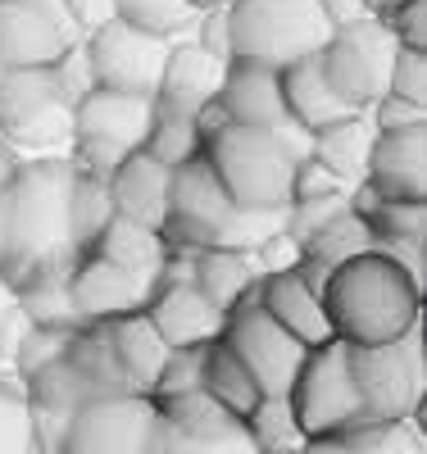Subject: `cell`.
I'll use <instances>...</instances> for the list:
<instances>
[{"instance_id":"obj_15","label":"cell","mask_w":427,"mask_h":454,"mask_svg":"<svg viewBox=\"0 0 427 454\" xmlns=\"http://www.w3.org/2000/svg\"><path fill=\"white\" fill-rule=\"evenodd\" d=\"M255 295H259V309L273 318V323H282L304 350H314V346H323V340H332V323H328V309H323V291L309 282L300 269L259 278Z\"/></svg>"},{"instance_id":"obj_44","label":"cell","mask_w":427,"mask_h":454,"mask_svg":"<svg viewBox=\"0 0 427 454\" xmlns=\"http://www.w3.org/2000/svg\"><path fill=\"white\" fill-rule=\"evenodd\" d=\"M364 5H368V14H373V19H382L386 10H396L400 0H364Z\"/></svg>"},{"instance_id":"obj_12","label":"cell","mask_w":427,"mask_h":454,"mask_svg":"<svg viewBox=\"0 0 427 454\" xmlns=\"http://www.w3.org/2000/svg\"><path fill=\"white\" fill-rule=\"evenodd\" d=\"M237 214V200L227 196V186L218 182V173L210 168L205 150L196 160H186L182 168H173V192H169V227L164 237L169 246H214L223 237V227Z\"/></svg>"},{"instance_id":"obj_21","label":"cell","mask_w":427,"mask_h":454,"mask_svg":"<svg viewBox=\"0 0 427 454\" xmlns=\"http://www.w3.org/2000/svg\"><path fill=\"white\" fill-rule=\"evenodd\" d=\"M109 346H114V359H119L123 368V382L132 395H150L154 382H160V372L169 364V340L160 336V327H154L146 318V309L137 314H123V318H109Z\"/></svg>"},{"instance_id":"obj_17","label":"cell","mask_w":427,"mask_h":454,"mask_svg":"<svg viewBox=\"0 0 427 454\" xmlns=\"http://www.w3.org/2000/svg\"><path fill=\"white\" fill-rule=\"evenodd\" d=\"M146 318L160 327V336L173 350L178 346H214L227 323V314L218 305H210L191 282H160L146 305Z\"/></svg>"},{"instance_id":"obj_3","label":"cell","mask_w":427,"mask_h":454,"mask_svg":"<svg viewBox=\"0 0 427 454\" xmlns=\"http://www.w3.org/2000/svg\"><path fill=\"white\" fill-rule=\"evenodd\" d=\"M205 160L227 186L237 209H287L291 182H296V155L278 141L273 128H246L223 123L205 137Z\"/></svg>"},{"instance_id":"obj_10","label":"cell","mask_w":427,"mask_h":454,"mask_svg":"<svg viewBox=\"0 0 427 454\" xmlns=\"http://www.w3.org/2000/svg\"><path fill=\"white\" fill-rule=\"evenodd\" d=\"M218 340L250 368V377L259 382L264 395H287L291 382H296V372H300V364H304V355H309L282 323H273L259 309L255 291L241 300L237 309H227V323H223Z\"/></svg>"},{"instance_id":"obj_14","label":"cell","mask_w":427,"mask_h":454,"mask_svg":"<svg viewBox=\"0 0 427 454\" xmlns=\"http://www.w3.org/2000/svg\"><path fill=\"white\" fill-rule=\"evenodd\" d=\"M364 186L377 200H423L427 196V123L377 132L368 150Z\"/></svg>"},{"instance_id":"obj_6","label":"cell","mask_w":427,"mask_h":454,"mask_svg":"<svg viewBox=\"0 0 427 454\" xmlns=\"http://www.w3.org/2000/svg\"><path fill=\"white\" fill-rule=\"evenodd\" d=\"M351 372L364 419L405 423L418 419L427 372H423V323L382 346H351Z\"/></svg>"},{"instance_id":"obj_13","label":"cell","mask_w":427,"mask_h":454,"mask_svg":"<svg viewBox=\"0 0 427 454\" xmlns=\"http://www.w3.org/2000/svg\"><path fill=\"white\" fill-rule=\"evenodd\" d=\"M154 286H160V273H132L100 254H77L68 273V291L83 323H109V318L146 309Z\"/></svg>"},{"instance_id":"obj_40","label":"cell","mask_w":427,"mask_h":454,"mask_svg":"<svg viewBox=\"0 0 427 454\" xmlns=\"http://www.w3.org/2000/svg\"><path fill=\"white\" fill-rule=\"evenodd\" d=\"M382 23L391 27V36L400 46L427 51V0H400L396 10H386Z\"/></svg>"},{"instance_id":"obj_25","label":"cell","mask_w":427,"mask_h":454,"mask_svg":"<svg viewBox=\"0 0 427 454\" xmlns=\"http://www.w3.org/2000/svg\"><path fill=\"white\" fill-rule=\"evenodd\" d=\"M373 250V227L360 209H345L336 214L332 223H323L314 237H304L300 241V273L323 286V278L332 269H341L345 259H355V254H368Z\"/></svg>"},{"instance_id":"obj_39","label":"cell","mask_w":427,"mask_h":454,"mask_svg":"<svg viewBox=\"0 0 427 454\" xmlns=\"http://www.w3.org/2000/svg\"><path fill=\"white\" fill-rule=\"evenodd\" d=\"M386 96L409 100V105H427V51L396 46L391 78H386Z\"/></svg>"},{"instance_id":"obj_42","label":"cell","mask_w":427,"mask_h":454,"mask_svg":"<svg viewBox=\"0 0 427 454\" xmlns=\"http://www.w3.org/2000/svg\"><path fill=\"white\" fill-rule=\"evenodd\" d=\"M68 10H73L77 27L91 32V27H100V23L114 19V0H68Z\"/></svg>"},{"instance_id":"obj_2","label":"cell","mask_w":427,"mask_h":454,"mask_svg":"<svg viewBox=\"0 0 427 454\" xmlns=\"http://www.w3.org/2000/svg\"><path fill=\"white\" fill-rule=\"evenodd\" d=\"M319 291L332 336L345 346H382L418 327L423 318V286L382 250L345 259L323 278Z\"/></svg>"},{"instance_id":"obj_41","label":"cell","mask_w":427,"mask_h":454,"mask_svg":"<svg viewBox=\"0 0 427 454\" xmlns=\"http://www.w3.org/2000/svg\"><path fill=\"white\" fill-rule=\"evenodd\" d=\"M319 10H323V19L332 23V32H336V27H351V23H360V19H373L364 0H319Z\"/></svg>"},{"instance_id":"obj_30","label":"cell","mask_w":427,"mask_h":454,"mask_svg":"<svg viewBox=\"0 0 427 454\" xmlns=\"http://www.w3.org/2000/svg\"><path fill=\"white\" fill-rule=\"evenodd\" d=\"M68 273H73V263H59V269H46L23 282L19 309L28 314L32 327H64V332L83 327V314H77L73 291H68Z\"/></svg>"},{"instance_id":"obj_46","label":"cell","mask_w":427,"mask_h":454,"mask_svg":"<svg viewBox=\"0 0 427 454\" xmlns=\"http://www.w3.org/2000/svg\"><path fill=\"white\" fill-rule=\"evenodd\" d=\"M273 454H300V450H273Z\"/></svg>"},{"instance_id":"obj_5","label":"cell","mask_w":427,"mask_h":454,"mask_svg":"<svg viewBox=\"0 0 427 454\" xmlns=\"http://www.w3.org/2000/svg\"><path fill=\"white\" fill-rule=\"evenodd\" d=\"M73 164L109 177L128 155L146 145L150 123H154V96H132V91H109L91 87L83 100H73Z\"/></svg>"},{"instance_id":"obj_18","label":"cell","mask_w":427,"mask_h":454,"mask_svg":"<svg viewBox=\"0 0 427 454\" xmlns=\"http://www.w3.org/2000/svg\"><path fill=\"white\" fill-rule=\"evenodd\" d=\"M109 200H114V214L119 218H132V223H146V227H169V192H173V168H164L154 155L137 150L128 155L109 177Z\"/></svg>"},{"instance_id":"obj_37","label":"cell","mask_w":427,"mask_h":454,"mask_svg":"<svg viewBox=\"0 0 427 454\" xmlns=\"http://www.w3.org/2000/svg\"><path fill=\"white\" fill-rule=\"evenodd\" d=\"M205 350L210 346H178L169 350V364L160 372V382H154L150 400H178V395H191L205 387Z\"/></svg>"},{"instance_id":"obj_33","label":"cell","mask_w":427,"mask_h":454,"mask_svg":"<svg viewBox=\"0 0 427 454\" xmlns=\"http://www.w3.org/2000/svg\"><path fill=\"white\" fill-rule=\"evenodd\" d=\"M141 150H146V155H154L164 168H182L186 160H196L201 150H205V137H201L196 114L154 105V123H150V137H146Z\"/></svg>"},{"instance_id":"obj_22","label":"cell","mask_w":427,"mask_h":454,"mask_svg":"<svg viewBox=\"0 0 427 454\" xmlns=\"http://www.w3.org/2000/svg\"><path fill=\"white\" fill-rule=\"evenodd\" d=\"M319 55H323V51H319ZM319 55H309V59H296V64L278 68V73H282L287 119L300 123L304 132H323V128H332V123H341V119H355V109L332 91V82H328V73H323Z\"/></svg>"},{"instance_id":"obj_23","label":"cell","mask_w":427,"mask_h":454,"mask_svg":"<svg viewBox=\"0 0 427 454\" xmlns=\"http://www.w3.org/2000/svg\"><path fill=\"white\" fill-rule=\"evenodd\" d=\"M55 109H68L64 87L51 68H5L0 78V137H19L28 128H36Z\"/></svg>"},{"instance_id":"obj_19","label":"cell","mask_w":427,"mask_h":454,"mask_svg":"<svg viewBox=\"0 0 427 454\" xmlns=\"http://www.w3.org/2000/svg\"><path fill=\"white\" fill-rule=\"evenodd\" d=\"M223 73H227V59L210 55L205 46L191 42V36H178L173 51H169V64H164L160 91H154V105H169V109H182V114H201L205 105L218 100Z\"/></svg>"},{"instance_id":"obj_38","label":"cell","mask_w":427,"mask_h":454,"mask_svg":"<svg viewBox=\"0 0 427 454\" xmlns=\"http://www.w3.org/2000/svg\"><path fill=\"white\" fill-rule=\"evenodd\" d=\"M68 336H73V332H64V327H32V332L23 336V346L14 350V359H10V364H14V372L28 382L32 372H42L46 364L64 359V350H68Z\"/></svg>"},{"instance_id":"obj_36","label":"cell","mask_w":427,"mask_h":454,"mask_svg":"<svg viewBox=\"0 0 427 454\" xmlns=\"http://www.w3.org/2000/svg\"><path fill=\"white\" fill-rule=\"evenodd\" d=\"M0 454H42L32 432L28 395L14 377H0Z\"/></svg>"},{"instance_id":"obj_24","label":"cell","mask_w":427,"mask_h":454,"mask_svg":"<svg viewBox=\"0 0 427 454\" xmlns=\"http://www.w3.org/2000/svg\"><path fill=\"white\" fill-rule=\"evenodd\" d=\"M259 269L250 250H232V246H201L191 250V286H196L210 305H218L223 314L237 309L241 300L255 291Z\"/></svg>"},{"instance_id":"obj_45","label":"cell","mask_w":427,"mask_h":454,"mask_svg":"<svg viewBox=\"0 0 427 454\" xmlns=\"http://www.w3.org/2000/svg\"><path fill=\"white\" fill-rule=\"evenodd\" d=\"M186 5L196 10V14H205V10H223V5H232V0H186Z\"/></svg>"},{"instance_id":"obj_1","label":"cell","mask_w":427,"mask_h":454,"mask_svg":"<svg viewBox=\"0 0 427 454\" xmlns=\"http://www.w3.org/2000/svg\"><path fill=\"white\" fill-rule=\"evenodd\" d=\"M68 186L73 160H23L0 192V278L10 286L77 259L68 237Z\"/></svg>"},{"instance_id":"obj_43","label":"cell","mask_w":427,"mask_h":454,"mask_svg":"<svg viewBox=\"0 0 427 454\" xmlns=\"http://www.w3.org/2000/svg\"><path fill=\"white\" fill-rule=\"evenodd\" d=\"M19 168H23V155H19V150H14L5 137H0V192H5V186L14 182Z\"/></svg>"},{"instance_id":"obj_26","label":"cell","mask_w":427,"mask_h":454,"mask_svg":"<svg viewBox=\"0 0 427 454\" xmlns=\"http://www.w3.org/2000/svg\"><path fill=\"white\" fill-rule=\"evenodd\" d=\"M300 454H423L418 419L386 423V419H355L332 436H309Z\"/></svg>"},{"instance_id":"obj_47","label":"cell","mask_w":427,"mask_h":454,"mask_svg":"<svg viewBox=\"0 0 427 454\" xmlns=\"http://www.w3.org/2000/svg\"><path fill=\"white\" fill-rule=\"evenodd\" d=\"M0 78H5V64H0Z\"/></svg>"},{"instance_id":"obj_27","label":"cell","mask_w":427,"mask_h":454,"mask_svg":"<svg viewBox=\"0 0 427 454\" xmlns=\"http://www.w3.org/2000/svg\"><path fill=\"white\" fill-rule=\"evenodd\" d=\"M377 128L368 123V114H355V119H341L323 132H314V145H309V160H319L341 186H364L368 173V150H373Z\"/></svg>"},{"instance_id":"obj_28","label":"cell","mask_w":427,"mask_h":454,"mask_svg":"<svg viewBox=\"0 0 427 454\" xmlns=\"http://www.w3.org/2000/svg\"><path fill=\"white\" fill-rule=\"evenodd\" d=\"M87 254H100V259L119 263V269H132V273H164L169 237L160 232V227H146V223H132V218L114 214Z\"/></svg>"},{"instance_id":"obj_9","label":"cell","mask_w":427,"mask_h":454,"mask_svg":"<svg viewBox=\"0 0 427 454\" xmlns=\"http://www.w3.org/2000/svg\"><path fill=\"white\" fill-rule=\"evenodd\" d=\"M83 42H87V55H91L96 87L154 96V91H160L164 64H169V51H173L178 36H160V32L132 27L123 19H109V23L91 27Z\"/></svg>"},{"instance_id":"obj_16","label":"cell","mask_w":427,"mask_h":454,"mask_svg":"<svg viewBox=\"0 0 427 454\" xmlns=\"http://www.w3.org/2000/svg\"><path fill=\"white\" fill-rule=\"evenodd\" d=\"M218 109L227 114V123H246V128L287 123L282 73L268 64H255V59H227L223 87H218Z\"/></svg>"},{"instance_id":"obj_7","label":"cell","mask_w":427,"mask_h":454,"mask_svg":"<svg viewBox=\"0 0 427 454\" xmlns=\"http://www.w3.org/2000/svg\"><path fill=\"white\" fill-rule=\"evenodd\" d=\"M287 400L296 409L304 436H332L341 427H351L355 419H364L355 372H351V346L332 336V340L309 350L291 391H287Z\"/></svg>"},{"instance_id":"obj_11","label":"cell","mask_w":427,"mask_h":454,"mask_svg":"<svg viewBox=\"0 0 427 454\" xmlns=\"http://www.w3.org/2000/svg\"><path fill=\"white\" fill-rule=\"evenodd\" d=\"M154 427H160V409L150 395H91L73 413L64 454H150Z\"/></svg>"},{"instance_id":"obj_31","label":"cell","mask_w":427,"mask_h":454,"mask_svg":"<svg viewBox=\"0 0 427 454\" xmlns=\"http://www.w3.org/2000/svg\"><path fill=\"white\" fill-rule=\"evenodd\" d=\"M214 404H223L232 419H246V413L264 400L259 382L250 377V368L232 355L223 340H214V346L205 350V387H201Z\"/></svg>"},{"instance_id":"obj_4","label":"cell","mask_w":427,"mask_h":454,"mask_svg":"<svg viewBox=\"0 0 427 454\" xmlns=\"http://www.w3.org/2000/svg\"><path fill=\"white\" fill-rule=\"evenodd\" d=\"M332 23L319 0H232L227 5V59H255L287 68L328 46Z\"/></svg>"},{"instance_id":"obj_32","label":"cell","mask_w":427,"mask_h":454,"mask_svg":"<svg viewBox=\"0 0 427 454\" xmlns=\"http://www.w3.org/2000/svg\"><path fill=\"white\" fill-rule=\"evenodd\" d=\"M109 218H114L109 182L100 173H87V168L73 164V186H68V237H73V250L87 254L96 246V237L105 232Z\"/></svg>"},{"instance_id":"obj_35","label":"cell","mask_w":427,"mask_h":454,"mask_svg":"<svg viewBox=\"0 0 427 454\" xmlns=\"http://www.w3.org/2000/svg\"><path fill=\"white\" fill-rule=\"evenodd\" d=\"M114 19L146 27V32H160V36H191L201 14L186 0H114Z\"/></svg>"},{"instance_id":"obj_20","label":"cell","mask_w":427,"mask_h":454,"mask_svg":"<svg viewBox=\"0 0 427 454\" xmlns=\"http://www.w3.org/2000/svg\"><path fill=\"white\" fill-rule=\"evenodd\" d=\"M73 42H83V36L64 32L59 23L19 0H0V64L5 68H51Z\"/></svg>"},{"instance_id":"obj_34","label":"cell","mask_w":427,"mask_h":454,"mask_svg":"<svg viewBox=\"0 0 427 454\" xmlns=\"http://www.w3.org/2000/svg\"><path fill=\"white\" fill-rule=\"evenodd\" d=\"M241 423H246V436H250L255 454H273V450H304V441H309L287 395H264V400L246 413Z\"/></svg>"},{"instance_id":"obj_29","label":"cell","mask_w":427,"mask_h":454,"mask_svg":"<svg viewBox=\"0 0 427 454\" xmlns=\"http://www.w3.org/2000/svg\"><path fill=\"white\" fill-rule=\"evenodd\" d=\"M64 359L73 364V372L96 391V395H119L128 391L123 382V368L114 359V346H109V327L105 323H83L73 336H68V350Z\"/></svg>"},{"instance_id":"obj_8","label":"cell","mask_w":427,"mask_h":454,"mask_svg":"<svg viewBox=\"0 0 427 454\" xmlns=\"http://www.w3.org/2000/svg\"><path fill=\"white\" fill-rule=\"evenodd\" d=\"M396 36L382 19H360L351 27H336L319 55L332 91L351 105L355 114H368L386 96V78H391L396 59Z\"/></svg>"}]
</instances>
